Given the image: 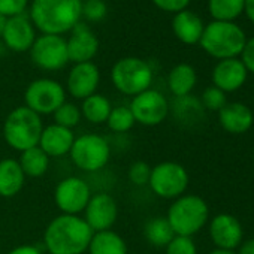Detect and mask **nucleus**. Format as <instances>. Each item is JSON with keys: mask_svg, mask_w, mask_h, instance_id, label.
Returning <instances> with one entry per match:
<instances>
[{"mask_svg": "<svg viewBox=\"0 0 254 254\" xmlns=\"http://www.w3.org/2000/svg\"><path fill=\"white\" fill-rule=\"evenodd\" d=\"M29 17L41 35L63 36L81 23L82 0H33Z\"/></svg>", "mask_w": 254, "mask_h": 254, "instance_id": "obj_1", "label": "nucleus"}, {"mask_svg": "<svg viewBox=\"0 0 254 254\" xmlns=\"http://www.w3.org/2000/svg\"><path fill=\"white\" fill-rule=\"evenodd\" d=\"M93 233L82 217L62 214L47 226L44 242L51 254H82L88 250Z\"/></svg>", "mask_w": 254, "mask_h": 254, "instance_id": "obj_2", "label": "nucleus"}, {"mask_svg": "<svg viewBox=\"0 0 254 254\" xmlns=\"http://www.w3.org/2000/svg\"><path fill=\"white\" fill-rule=\"evenodd\" d=\"M247 44L244 30L235 21H211L205 26L199 45L214 59L226 60L241 56Z\"/></svg>", "mask_w": 254, "mask_h": 254, "instance_id": "obj_3", "label": "nucleus"}, {"mask_svg": "<svg viewBox=\"0 0 254 254\" xmlns=\"http://www.w3.org/2000/svg\"><path fill=\"white\" fill-rule=\"evenodd\" d=\"M42 130L44 126L41 115L27 106H18L11 111L3 123V136L6 144L20 153L38 147Z\"/></svg>", "mask_w": 254, "mask_h": 254, "instance_id": "obj_4", "label": "nucleus"}, {"mask_svg": "<svg viewBox=\"0 0 254 254\" xmlns=\"http://www.w3.org/2000/svg\"><path fill=\"white\" fill-rule=\"evenodd\" d=\"M206 202L194 194L180 196L169 206L168 221L178 236H191L197 233L208 221Z\"/></svg>", "mask_w": 254, "mask_h": 254, "instance_id": "obj_5", "label": "nucleus"}, {"mask_svg": "<svg viewBox=\"0 0 254 254\" xmlns=\"http://www.w3.org/2000/svg\"><path fill=\"white\" fill-rule=\"evenodd\" d=\"M111 79L120 93L135 97L151 87L153 70L142 59L124 57L112 66Z\"/></svg>", "mask_w": 254, "mask_h": 254, "instance_id": "obj_6", "label": "nucleus"}, {"mask_svg": "<svg viewBox=\"0 0 254 254\" xmlns=\"http://www.w3.org/2000/svg\"><path fill=\"white\" fill-rule=\"evenodd\" d=\"M69 154L76 168L85 172H97L109 162L111 148L103 136L87 133L75 138Z\"/></svg>", "mask_w": 254, "mask_h": 254, "instance_id": "obj_7", "label": "nucleus"}, {"mask_svg": "<svg viewBox=\"0 0 254 254\" xmlns=\"http://www.w3.org/2000/svg\"><path fill=\"white\" fill-rule=\"evenodd\" d=\"M24 102L38 115L54 114L66 102V91L60 82L50 78H39L27 85Z\"/></svg>", "mask_w": 254, "mask_h": 254, "instance_id": "obj_8", "label": "nucleus"}, {"mask_svg": "<svg viewBox=\"0 0 254 254\" xmlns=\"http://www.w3.org/2000/svg\"><path fill=\"white\" fill-rule=\"evenodd\" d=\"M148 186L159 197L178 199L189 186V174L180 163L163 162L151 168Z\"/></svg>", "mask_w": 254, "mask_h": 254, "instance_id": "obj_9", "label": "nucleus"}, {"mask_svg": "<svg viewBox=\"0 0 254 254\" xmlns=\"http://www.w3.org/2000/svg\"><path fill=\"white\" fill-rule=\"evenodd\" d=\"M30 59L42 70H60L69 63L66 39L59 35H41L30 48Z\"/></svg>", "mask_w": 254, "mask_h": 254, "instance_id": "obj_10", "label": "nucleus"}, {"mask_svg": "<svg viewBox=\"0 0 254 254\" xmlns=\"http://www.w3.org/2000/svg\"><path fill=\"white\" fill-rule=\"evenodd\" d=\"M90 197V186L78 177L62 180L54 190V202L57 208L67 215H78L79 212H82Z\"/></svg>", "mask_w": 254, "mask_h": 254, "instance_id": "obj_11", "label": "nucleus"}, {"mask_svg": "<svg viewBox=\"0 0 254 254\" xmlns=\"http://www.w3.org/2000/svg\"><path fill=\"white\" fill-rule=\"evenodd\" d=\"M129 108L135 121L148 127L163 123L169 114V103L166 97L160 91L151 88L135 96Z\"/></svg>", "mask_w": 254, "mask_h": 254, "instance_id": "obj_12", "label": "nucleus"}, {"mask_svg": "<svg viewBox=\"0 0 254 254\" xmlns=\"http://www.w3.org/2000/svg\"><path fill=\"white\" fill-rule=\"evenodd\" d=\"M84 212L85 215L82 218L96 233L102 230H109L114 226L118 217V206L111 194L96 193L91 194Z\"/></svg>", "mask_w": 254, "mask_h": 254, "instance_id": "obj_13", "label": "nucleus"}, {"mask_svg": "<svg viewBox=\"0 0 254 254\" xmlns=\"http://www.w3.org/2000/svg\"><path fill=\"white\" fill-rule=\"evenodd\" d=\"M36 38H38L36 29H35L30 17L26 12L15 15V17H9L6 20V26L2 33V39L11 51H15V53L30 51Z\"/></svg>", "mask_w": 254, "mask_h": 254, "instance_id": "obj_14", "label": "nucleus"}, {"mask_svg": "<svg viewBox=\"0 0 254 254\" xmlns=\"http://www.w3.org/2000/svg\"><path fill=\"white\" fill-rule=\"evenodd\" d=\"M99 82H100L99 67L93 62H85V63L73 64V67L67 75L66 87L70 96L84 100L96 93Z\"/></svg>", "mask_w": 254, "mask_h": 254, "instance_id": "obj_15", "label": "nucleus"}, {"mask_svg": "<svg viewBox=\"0 0 254 254\" xmlns=\"http://www.w3.org/2000/svg\"><path fill=\"white\" fill-rule=\"evenodd\" d=\"M66 45H67L69 62H73L75 64L91 62L99 51L97 36L90 30L88 26L82 23H78L72 29L70 38L66 39Z\"/></svg>", "mask_w": 254, "mask_h": 254, "instance_id": "obj_16", "label": "nucleus"}, {"mask_svg": "<svg viewBox=\"0 0 254 254\" xmlns=\"http://www.w3.org/2000/svg\"><path fill=\"white\" fill-rule=\"evenodd\" d=\"M209 235L218 250L232 251L242 241V227L233 215L220 214L212 218L209 226Z\"/></svg>", "mask_w": 254, "mask_h": 254, "instance_id": "obj_17", "label": "nucleus"}, {"mask_svg": "<svg viewBox=\"0 0 254 254\" xmlns=\"http://www.w3.org/2000/svg\"><path fill=\"white\" fill-rule=\"evenodd\" d=\"M248 70L239 59H226L220 60L212 70L214 87L220 88L224 93L239 90L247 81Z\"/></svg>", "mask_w": 254, "mask_h": 254, "instance_id": "obj_18", "label": "nucleus"}, {"mask_svg": "<svg viewBox=\"0 0 254 254\" xmlns=\"http://www.w3.org/2000/svg\"><path fill=\"white\" fill-rule=\"evenodd\" d=\"M73 141H75V136L70 129H66V127H62L54 123L48 127H44L38 147L50 159L62 157L70 153Z\"/></svg>", "mask_w": 254, "mask_h": 254, "instance_id": "obj_19", "label": "nucleus"}, {"mask_svg": "<svg viewBox=\"0 0 254 254\" xmlns=\"http://www.w3.org/2000/svg\"><path fill=\"white\" fill-rule=\"evenodd\" d=\"M218 118L223 129L235 135H242L247 130H250L254 121L251 109L239 102L226 103L218 111Z\"/></svg>", "mask_w": 254, "mask_h": 254, "instance_id": "obj_20", "label": "nucleus"}, {"mask_svg": "<svg viewBox=\"0 0 254 254\" xmlns=\"http://www.w3.org/2000/svg\"><path fill=\"white\" fill-rule=\"evenodd\" d=\"M203 29H205V26L202 23V18L189 9H184V11L175 14V17L172 20L174 35L177 36L178 41H181L186 45L199 44Z\"/></svg>", "mask_w": 254, "mask_h": 254, "instance_id": "obj_21", "label": "nucleus"}, {"mask_svg": "<svg viewBox=\"0 0 254 254\" xmlns=\"http://www.w3.org/2000/svg\"><path fill=\"white\" fill-rule=\"evenodd\" d=\"M26 181V175L20 163L14 159L0 160V196L14 197L17 196Z\"/></svg>", "mask_w": 254, "mask_h": 254, "instance_id": "obj_22", "label": "nucleus"}, {"mask_svg": "<svg viewBox=\"0 0 254 254\" xmlns=\"http://www.w3.org/2000/svg\"><path fill=\"white\" fill-rule=\"evenodd\" d=\"M196 81H197L196 70L193 66H190L187 63H180V64L174 66L168 76L169 90L175 97L189 96L191 93V90L194 88Z\"/></svg>", "mask_w": 254, "mask_h": 254, "instance_id": "obj_23", "label": "nucleus"}, {"mask_svg": "<svg viewBox=\"0 0 254 254\" xmlns=\"http://www.w3.org/2000/svg\"><path fill=\"white\" fill-rule=\"evenodd\" d=\"M87 251L90 254H127V245L118 233L109 229L93 233Z\"/></svg>", "mask_w": 254, "mask_h": 254, "instance_id": "obj_24", "label": "nucleus"}, {"mask_svg": "<svg viewBox=\"0 0 254 254\" xmlns=\"http://www.w3.org/2000/svg\"><path fill=\"white\" fill-rule=\"evenodd\" d=\"M172 112L180 123L184 124H194L200 121L205 115V108L202 106L200 100L194 96H183L175 97L172 103Z\"/></svg>", "mask_w": 254, "mask_h": 254, "instance_id": "obj_25", "label": "nucleus"}, {"mask_svg": "<svg viewBox=\"0 0 254 254\" xmlns=\"http://www.w3.org/2000/svg\"><path fill=\"white\" fill-rule=\"evenodd\" d=\"M111 102L99 93H94L82 100L81 115L91 124H102L106 123L111 114Z\"/></svg>", "mask_w": 254, "mask_h": 254, "instance_id": "obj_26", "label": "nucleus"}, {"mask_svg": "<svg viewBox=\"0 0 254 254\" xmlns=\"http://www.w3.org/2000/svg\"><path fill=\"white\" fill-rule=\"evenodd\" d=\"M18 163L26 177L39 178L47 174L50 166V157L39 147H33L21 153Z\"/></svg>", "mask_w": 254, "mask_h": 254, "instance_id": "obj_27", "label": "nucleus"}, {"mask_svg": "<svg viewBox=\"0 0 254 254\" xmlns=\"http://www.w3.org/2000/svg\"><path fill=\"white\" fill-rule=\"evenodd\" d=\"M144 235L154 247H166L175 238V233L166 217H154L148 220L144 227Z\"/></svg>", "mask_w": 254, "mask_h": 254, "instance_id": "obj_28", "label": "nucleus"}, {"mask_svg": "<svg viewBox=\"0 0 254 254\" xmlns=\"http://www.w3.org/2000/svg\"><path fill=\"white\" fill-rule=\"evenodd\" d=\"M245 0H208V11L214 21H233L244 12Z\"/></svg>", "mask_w": 254, "mask_h": 254, "instance_id": "obj_29", "label": "nucleus"}, {"mask_svg": "<svg viewBox=\"0 0 254 254\" xmlns=\"http://www.w3.org/2000/svg\"><path fill=\"white\" fill-rule=\"evenodd\" d=\"M135 118L133 114L130 111L129 106H117L111 109V114L106 120L108 127L115 132V133H124V132H129L133 124H135Z\"/></svg>", "mask_w": 254, "mask_h": 254, "instance_id": "obj_30", "label": "nucleus"}, {"mask_svg": "<svg viewBox=\"0 0 254 254\" xmlns=\"http://www.w3.org/2000/svg\"><path fill=\"white\" fill-rule=\"evenodd\" d=\"M54 120H56V124L62 126V127H66V129H70L72 127L78 126V123L81 121V109L73 105V103H67L64 102L54 114Z\"/></svg>", "mask_w": 254, "mask_h": 254, "instance_id": "obj_31", "label": "nucleus"}, {"mask_svg": "<svg viewBox=\"0 0 254 254\" xmlns=\"http://www.w3.org/2000/svg\"><path fill=\"white\" fill-rule=\"evenodd\" d=\"M108 14V6L103 0H84L82 2V17L91 23L102 21Z\"/></svg>", "mask_w": 254, "mask_h": 254, "instance_id": "obj_32", "label": "nucleus"}, {"mask_svg": "<svg viewBox=\"0 0 254 254\" xmlns=\"http://www.w3.org/2000/svg\"><path fill=\"white\" fill-rule=\"evenodd\" d=\"M202 106L205 109H209V111H220L227 102H226V93L221 91L220 88L217 87H208L203 94H202V100H200Z\"/></svg>", "mask_w": 254, "mask_h": 254, "instance_id": "obj_33", "label": "nucleus"}, {"mask_svg": "<svg viewBox=\"0 0 254 254\" xmlns=\"http://www.w3.org/2000/svg\"><path fill=\"white\" fill-rule=\"evenodd\" d=\"M166 254H196V245L190 236H178L166 245Z\"/></svg>", "mask_w": 254, "mask_h": 254, "instance_id": "obj_34", "label": "nucleus"}, {"mask_svg": "<svg viewBox=\"0 0 254 254\" xmlns=\"http://www.w3.org/2000/svg\"><path fill=\"white\" fill-rule=\"evenodd\" d=\"M150 177H151V166L145 162H135L129 168V180L135 186L148 184Z\"/></svg>", "mask_w": 254, "mask_h": 254, "instance_id": "obj_35", "label": "nucleus"}, {"mask_svg": "<svg viewBox=\"0 0 254 254\" xmlns=\"http://www.w3.org/2000/svg\"><path fill=\"white\" fill-rule=\"evenodd\" d=\"M29 5V0H0V14L3 17H15L24 14Z\"/></svg>", "mask_w": 254, "mask_h": 254, "instance_id": "obj_36", "label": "nucleus"}, {"mask_svg": "<svg viewBox=\"0 0 254 254\" xmlns=\"http://www.w3.org/2000/svg\"><path fill=\"white\" fill-rule=\"evenodd\" d=\"M190 2L191 0H153V3L160 11L171 12V14H178V12L187 9Z\"/></svg>", "mask_w": 254, "mask_h": 254, "instance_id": "obj_37", "label": "nucleus"}, {"mask_svg": "<svg viewBox=\"0 0 254 254\" xmlns=\"http://www.w3.org/2000/svg\"><path fill=\"white\" fill-rule=\"evenodd\" d=\"M241 62L244 63V66L248 72L254 73V38L247 41V44L241 53Z\"/></svg>", "mask_w": 254, "mask_h": 254, "instance_id": "obj_38", "label": "nucleus"}, {"mask_svg": "<svg viewBox=\"0 0 254 254\" xmlns=\"http://www.w3.org/2000/svg\"><path fill=\"white\" fill-rule=\"evenodd\" d=\"M8 254H42L35 245H20L11 250Z\"/></svg>", "mask_w": 254, "mask_h": 254, "instance_id": "obj_39", "label": "nucleus"}, {"mask_svg": "<svg viewBox=\"0 0 254 254\" xmlns=\"http://www.w3.org/2000/svg\"><path fill=\"white\" fill-rule=\"evenodd\" d=\"M244 12L247 14L248 20L254 24V0H245Z\"/></svg>", "mask_w": 254, "mask_h": 254, "instance_id": "obj_40", "label": "nucleus"}, {"mask_svg": "<svg viewBox=\"0 0 254 254\" xmlns=\"http://www.w3.org/2000/svg\"><path fill=\"white\" fill-rule=\"evenodd\" d=\"M239 254H254V238H251L242 244Z\"/></svg>", "mask_w": 254, "mask_h": 254, "instance_id": "obj_41", "label": "nucleus"}, {"mask_svg": "<svg viewBox=\"0 0 254 254\" xmlns=\"http://www.w3.org/2000/svg\"><path fill=\"white\" fill-rule=\"evenodd\" d=\"M6 17H3L2 14H0V38H2V33L5 30V26H6Z\"/></svg>", "mask_w": 254, "mask_h": 254, "instance_id": "obj_42", "label": "nucleus"}, {"mask_svg": "<svg viewBox=\"0 0 254 254\" xmlns=\"http://www.w3.org/2000/svg\"><path fill=\"white\" fill-rule=\"evenodd\" d=\"M209 254H235L233 251H227V250H214Z\"/></svg>", "mask_w": 254, "mask_h": 254, "instance_id": "obj_43", "label": "nucleus"}]
</instances>
